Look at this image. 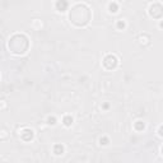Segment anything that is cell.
<instances>
[{
  "label": "cell",
  "mask_w": 163,
  "mask_h": 163,
  "mask_svg": "<svg viewBox=\"0 0 163 163\" xmlns=\"http://www.w3.org/2000/svg\"><path fill=\"white\" fill-rule=\"evenodd\" d=\"M161 152H162V156H163V147H162V149H161Z\"/></svg>",
  "instance_id": "obj_17"
},
{
  "label": "cell",
  "mask_w": 163,
  "mask_h": 163,
  "mask_svg": "<svg viewBox=\"0 0 163 163\" xmlns=\"http://www.w3.org/2000/svg\"><path fill=\"white\" fill-rule=\"evenodd\" d=\"M134 127H135V129H137V130H139V131H140V130H143V129H144V127H145V124L143 122V121H140V120H138V121H135V124H134Z\"/></svg>",
  "instance_id": "obj_10"
},
{
  "label": "cell",
  "mask_w": 163,
  "mask_h": 163,
  "mask_svg": "<svg viewBox=\"0 0 163 163\" xmlns=\"http://www.w3.org/2000/svg\"><path fill=\"white\" fill-rule=\"evenodd\" d=\"M63 122H64L65 126H70L71 124H73V117H71V116H69V115L65 116L64 120H63Z\"/></svg>",
  "instance_id": "obj_12"
},
{
  "label": "cell",
  "mask_w": 163,
  "mask_h": 163,
  "mask_svg": "<svg viewBox=\"0 0 163 163\" xmlns=\"http://www.w3.org/2000/svg\"><path fill=\"white\" fill-rule=\"evenodd\" d=\"M33 130H31V129H23V131L21 133V138L23 139L24 142H29V140H32L33 139Z\"/></svg>",
  "instance_id": "obj_5"
},
{
  "label": "cell",
  "mask_w": 163,
  "mask_h": 163,
  "mask_svg": "<svg viewBox=\"0 0 163 163\" xmlns=\"http://www.w3.org/2000/svg\"><path fill=\"white\" fill-rule=\"evenodd\" d=\"M116 27H117L119 29H125L126 28V22L124 21V19H119L117 21V23H116Z\"/></svg>",
  "instance_id": "obj_11"
},
{
  "label": "cell",
  "mask_w": 163,
  "mask_h": 163,
  "mask_svg": "<svg viewBox=\"0 0 163 163\" xmlns=\"http://www.w3.org/2000/svg\"><path fill=\"white\" fill-rule=\"evenodd\" d=\"M159 27H161V28H163V22H161V23H159Z\"/></svg>",
  "instance_id": "obj_16"
},
{
  "label": "cell",
  "mask_w": 163,
  "mask_h": 163,
  "mask_svg": "<svg viewBox=\"0 0 163 163\" xmlns=\"http://www.w3.org/2000/svg\"><path fill=\"white\" fill-rule=\"evenodd\" d=\"M108 11L110 13H117L119 11V4L117 3H115V1H112V3H110L108 4Z\"/></svg>",
  "instance_id": "obj_8"
},
{
  "label": "cell",
  "mask_w": 163,
  "mask_h": 163,
  "mask_svg": "<svg viewBox=\"0 0 163 163\" xmlns=\"http://www.w3.org/2000/svg\"><path fill=\"white\" fill-rule=\"evenodd\" d=\"M158 134H159V137H163V125L159 126V129H158Z\"/></svg>",
  "instance_id": "obj_15"
},
{
  "label": "cell",
  "mask_w": 163,
  "mask_h": 163,
  "mask_svg": "<svg viewBox=\"0 0 163 163\" xmlns=\"http://www.w3.org/2000/svg\"><path fill=\"white\" fill-rule=\"evenodd\" d=\"M148 13L152 18L154 19H161L163 17V5L159 3H154L149 6L148 9Z\"/></svg>",
  "instance_id": "obj_4"
},
{
  "label": "cell",
  "mask_w": 163,
  "mask_h": 163,
  "mask_svg": "<svg viewBox=\"0 0 163 163\" xmlns=\"http://www.w3.org/2000/svg\"><path fill=\"white\" fill-rule=\"evenodd\" d=\"M139 44L143 45V46L149 45L150 44V36H149V34H147V33L140 34V36H139Z\"/></svg>",
  "instance_id": "obj_7"
},
{
  "label": "cell",
  "mask_w": 163,
  "mask_h": 163,
  "mask_svg": "<svg viewBox=\"0 0 163 163\" xmlns=\"http://www.w3.org/2000/svg\"><path fill=\"white\" fill-rule=\"evenodd\" d=\"M28 47H29L28 37L23 33H15L8 41V49L10 50L11 54H15V55L26 54Z\"/></svg>",
  "instance_id": "obj_2"
},
{
  "label": "cell",
  "mask_w": 163,
  "mask_h": 163,
  "mask_svg": "<svg viewBox=\"0 0 163 163\" xmlns=\"http://www.w3.org/2000/svg\"><path fill=\"white\" fill-rule=\"evenodd\" d=\"M47 124H49V125H55V124H56V117H55V116H50V117L47 119Z\"/></svg>",
  "instance_id": "obj_13"
},
{
  "label": "cell",
  "mask_w": 163,
  "mask_h": 163,
  "mask_svg": "<svg viewBox=\"0 0 163 163\" xmlns=\"http://www.w3.org/2000/svg\"><path fill=\"white\" fill-rule=\"evenodd\" d=\"M99 144H101V145H107V144H108V138H106V137L101 138V139H99Z\"/></svg>",
  "instance_id": "obj_14"
},
{
  "label": "cell",
  "mask_w": 163,
  "mask_h": 163,
  "mask_svg": "<svg viewBox=\"0 0 163 163\" xmlns=\"http://www.w3.org/2000/svg\"><path fill=\"white\" fill-rule=\"evenodd\" d=\"M54 153H55L56 156H61V154L64 153V147L61 144H56L54 147Z\"/></svg>",
  "instance_id": "obj_9"
},
{
  "label": "cell",
  "mask_w": 163,
  "mask_h": 163,
  "mask_svg": "<svg viewBox=\"0 0 163 163\" xmlns=\"http://www.w3.org/2000/svg\"><path fill=\"white\" fill-rule=\"evenodd\" d=\"M57 11H65L68 9V1L66 0H57L55 4Z\"/></svg>",
  "instance_id": "obj_6"
},
{
  "label": "cell",
  "mask_w": 163,
  "mask_h": 163,
  "mask_svg": "<svg viewBox=\"0 0 163 163\" xmlns=\"http://www.w3.org/2000/svg\"><path fill=\"white\" fill-rule=\"evenodd\" d=\"M91 9L85 4H76L71 8L70 14H69L70 23H73L75 27H85L91 21Z\"/></svg>",
  "instance_id": "obj_1"
},
{
  "label": "cell",
  "mask_w": 163,
  "mask_h": 163,
  "mask_svg": "<svg viewBox=\"0 0 163 163\" xmlns=\"http://www.w3.org/2000/svg\"><path fill=\"white\" fill-rule=\"evenodd\" d=\"M102 64H103L104 69H107V70H114V69H116L119 65V59L115 55H112V54H108V55H106L103 57Z\"/></svg>",
  "instance_id": "obj_3"
}]
</instances>
